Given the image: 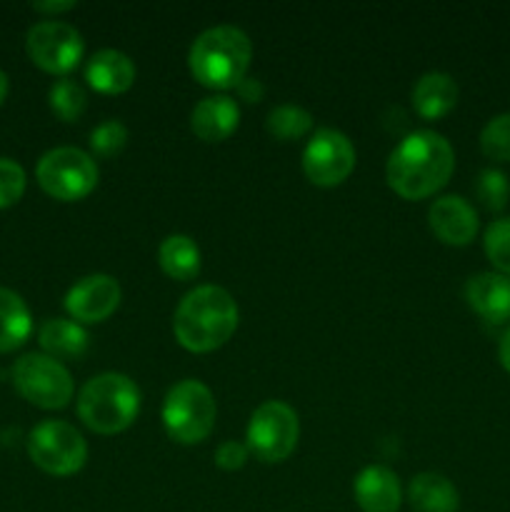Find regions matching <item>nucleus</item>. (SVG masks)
Returning a JSON list of instances; mask_svg holds the SVG:
<instances>
[{
  "label": "nucleus",
  "instance_id": "obj_15",
  "mask_svg": "<svg viewBox=\"0 0 510 512\" xmlns=\"http://www.w3.org/2000/svg\"><path fill=\"white\" fill-rule=\"evenodd\" d=\"M465 300L488 323L510 320V278L503 273H478L465 285Z\"/></svg>",
  "mask_w": 510,
  "mask_h": 512
},
{
  "label": "nucleus",
  "instance_id": "obj_7",
  "mask_svg": "<svg viewBox=\"0 0 510 512\" xmlns=\"http://www.w3.org/2000/svg\"><path fill=\"white\" fill-rule=\"evenodd\" d=\"M13 385L30 405L43 410H60L73 398L68 368L45 353H28L15 360Z\"/></svg>",
  "mask_w": 510,
  "mask_h": 512
},
{
  "label": "nucleus",
  "instance_id": "obj_11",
  "mask_svg": "<svg viewBox=\"0 0 510 512\" xmlns=\"http://www.w3.org/2000/svg\"><path fill=\"white\" fill-rule=\"evenodd\" d=\"M355 168V148L340 130L320 128L303 150V170L310 183L333 188L340 185Z\"/></svg>",
  "mask_w": 510,
  "mask_h": 512
},
{
  "label": "nucleus",
  "instance_id": "obj_13",
  "mask_svg": "<svg viewBox=\"0 0 510 512\" xmlns=\"http://www.w3.org/2000/svg\"><path fill=\"white\" fill-rule=\"evenodd\" d=\"M428 223L435 238L445 245H468L478 233V213L460 195L438 198L428 210Z\"/></svg>",
  "mask_w": 510,
  "mask_h": 512
},
{
  "label": "nucleus",
  "instance_id": "obj_16",
  "mask_svg": "<svg viewBox=\"0 0 510 512\" xmlns=\"http://www.w3.org/2000/svg\"><path fill=\"white\" fill-rule=\"evenodd\" d=\"M240 123V108L228 95H210L193 108L190 128L205 143H220L230 138Z\"/></svg>",
  "mask_w": 510,
  "mask_h": 512
},
{
  "label": "nucleus",
  "instance_id": "obj_25",
  "mask_svg": "<svg viewBox=\"0 0 510 512\" xmlns=\"http://www.w3.org/2000/svg\"><path fill=\"white\" fill-rule=\"evenodd\" d=\"M480 148L495 163H510V113H500L480 133Z\"/></svg>",
  "mask_w": 510,
  "mask_h": 512
},
{
  "label": "nucleus",
  "instance_id": "obj_28",
  "mask_svg": "<svg viewBox=\"0 0 510 512\" xmlns=\"http://www.w3.org/2000/svg\"><path fill=\"white\" fill-rule=\"evenodd\" d=\"M128 143V128L120 120H105L90 133V150L98 158H113Z\"/></svg>",
  "mask_w": 510,
  "mask_h": 512
},
{
  "label": "nucleus",
  "instance_id": "obj_5",
  "mask_svg": "<svg viewBox=\"0 0 510 512\" xmlns=\"http://www.w3.org/2000/svg\"><path fill=\"white\" fill-rule=\"evenodd\" d=\"M215 398L200 380H180L163 400V425L183 445L203 443L215 425Z\"/></svg>",
  "mask_w": 510,
  "mask_h": 512
},
{
  "label": "nucleus",
  "instance_id": "obj_17",
  "mask_svg": "<svg viewBox=\"0 0 510 512\" xmlns=\"http://www.w3.org/2000/svg\"><path fill=\"white\" fill-rule=\"evenodd\" d=\"M85 78H88L90 88H95L98 93L118 95L135 83V65L120 50L105 48L88 60Z\"/></svg>",
  "mask_w": 510,
  "mask_h": 512
},
{
  "label": "nucleus",
  "instance_id": "obj_31",
  "mask_svg": "<svg viewBox=\"0 0 510 512\" xmlns=\"http://www.w3.org/2000/svg\"><path fill=\"white\" fill-rule=\"evenodd\" d=\"M235 90H238V95L245 100V103H258V100L263 98V93H265L263 83H260V80H255V78H243Z\"/></svg>",
  "mask_w": 510,
  "mask_h": 512
},
{
  "label": "nucleus",
  "instance_id": "obj_27",
  "mask_svg": "<svg viewBox=\"0 0 510 512\" xmlns=\"http://www.w3.org/2000/svg\"><path fill=\"white\" fill-rule=\"evenodd\" d=\"M475 193H478V200L488 210L498 213L508 205L510 198V180L508 175L500 173V170L488 168L478 175V183H475Z\"/></svg>",
  "mask_w": 510,
  "mask_h": 512
},
{
  "label": "nucleus",
  "instance_id": "obj_21",
  "mask_svg": "<svg viewBox=\"0 0 510 512\" xmlns=\"http://www.w3.org/2000/svg\"><path fill=\"white\" fill-rule=\"evenodd\" d=\"M40 348L50 358H80L88 350V333L75 320L50 318L45 320L38 333Z\"/></svg>",
  "mask_w": 510,
  "mask_h": 512
},
{
  "label": "nucleus",
  "instance_id": "obj_12",
  "mask_svg": "<svg viewBox=\"0 0 510 512\" xmlns=\"http://www.w3.org/2000/svg\"><path fill=\"white\" fill-rule=\"evenodd\" d=\"M120 285L113 275L95 273L80 278L65 295V310L75 323H103L118 310Z\"/></svg>",
  "mask_w": 510,
  "mask_h": 512
},
{
  "label": "nucleus",
  "instance_id": "obj_4",
  "mask_svg": "<svg viewBox=\"0 0 510 512\" xmlns=\"http://www.w3.org/2000/svg\"><path fill=\"white\" fill-rule=\"evenodd\" d=\"M140 413V388L123 373L90 378L78 395V415L93 433L115 435L135 423Z\"/></svg>",
  "mask_w": 510,
  "mask_h": 512
},
{
  "label": "nucleus",
  "instance_id": "obj_20",
  "mask_svg": "<svg viewBox=\"0 0 510 512\" xmlns=\"http://www.w3.org/2000/svg\"><path fill=\"white\" fill-rule=\"evenodd\" d=\"M33 333V318L15 290L0 288V353H13Z\"/></svg>",
  "mask_w": 510,
  "mask_h": 512
},
{
  "label": "nucleus",
  "instance_id": "obj_22",
  "mask_svg": "<svg viewBox=\"0 0 510 512\" xmlns=\"http://www.w3.org/2000/svg\"><path fill=\"white\" fill-rule=\"evenodd\" d=\"M160 268L173 280H193L200 273V248L188 235H168L158 248Z\"/></svg>",
  "mask_w": 510,
  "mask_h": 512
},
{
  "label": "nucleus",
  "instance_id": "obj_2",
  "mask_svg": "<svg viewBox=\"0 0 510 512\" xmlns=\"http://www.w3.org/2000/svg\"><path fill=\"white\" fill-rule=\"evenodd\" d=\"M238 328V305L233 295L218 285H200L180 300L173 318L178 343L190 353H210L220 348Z\"/></svg>",
  "mask_w": 510,
  "mask_h": 512
},
{
  "label": "nucleus",
  "instance_id": "obj_10",
  "mask_svg": "<svg viewBox=\"0 0 510 512\" xmlns=\"http://www.w3.org/2000/svg\"><path fill=\"white\" fill-rule=\"evenodd\" d=\"M30 60L40 70L53 75H65L83 58V38L73 25L63 20H40L28 30L25 38Z\"/></svg>",
  "mask_w": 510,
  "mask_h": 512
},
{
  "label": "nucleus",
  "instance_id": "obj_30",
  "mask_svg": "<svg viewBox=\"0 0 510 512\" xmlns=\"http://www.w3.org/2000/svg\"><path fill=\"white\" fill-rule=\"evenodd\" d=\"M248 445L238 443V440H225L218 450H215V465L223 470H240L248 460Z\"/></svg>",
  "mask_w": 510,
  "mask_h": 512
},
{
  "label": "nucleus",
  "instance_id": "obj_23",
  "mask_svg": "<svg viewBox=\"0 0 510 512\" xmlns=\"http://www.w3.org/2000/svg\"><path fill=\"white\" fill-rule=\"evenodd\" d=\"M50 110L58 115L65 123H75L80 115L85 113V105H88V95H85L83 85L75 83L73 78H60L50 85Z\"/></svg>",
  "mask_w": 510,
  "mask_h": 512
},
{
  "label": "nucleus",
  "instance_id": "obj_33",
  "mask_svg": "<svg viewBox=\"0 0 510 512\" xmlns=\"http://www.w3.org/2000/svg\"><path fill=\"white\" fill-rule=\"evenodd\" d=\"M498 358H500V365H503V368L508 370V375H510V328L505 330V335H503V338H500Z\"/></svg>",
  "mask_w": 510,
  "mask_h": 512
},
{
  "label": "nucleus",
  "instance_id": "obj_8",
  "mask_svg": "<svg viewBox=\"0 0 510 512\" xmlns=\"http://www.w3.org/2000/svg\"><path fill=\"white\" fill-rule=\"evenodd\" d=\"M38 185L55 200H80L98 185V165L80 148L48 150L35 168Z\"/></svg>",
  "mask_w": 510,
  "mask_h": 512
},
{
  "label": "nucleus",
  "instance_id": "obj_1",
  "mask_svg": "<svg viewBox=\"0 0 510 512\" xmlns=\"http://www.w3.org/2000/svg\"><path fill=\"white\" fill-rule=\"evenodd\" d=\"M455 153L448 140L433 130H415L400 140L388 158V185L405 200L435 195L450 180Z\"/></svg>",
  "mask_w": 510,
  "mask_h": 512
},
{
  "label": "nucleus",
  "instance_id": "obj_34",
  "mask_svg": "<svg viewBox=\"0 0 510 512\" xmlns=\"http://www.w3.org/2000/svg\"><path fill=\"white\" fill-rule=\"evenodd\" d=\"M5 98H8V75L5 70H0V105L5 103Z\"/></svg>",
  "mask_w": 510,
  "mask_h": 512
},
{
  "label": "nucleus",
  "instance_id": "obj_9",
  "mask_svg": "<svg viewBox=\"0 0 510 512\" xmlns=\"http://www.w3.org/2000/svg\"><path fill=\"white\" fill-rule=\"evenodd\" d=\"M298 413L280 400H268L250 415L248 450L263 463H283L298 445Z\"/></svg>",
  "mask_w": 510,
  "mask_h": 512
},
{
  "label": "nucleus",
  "instance_id": "obj_19",
  "mask_svg": "<svg viewBox=\"0 0 510 512\" xmlns=\"http://www.w3.org/2000/svg\"><path fill=\"white\" fill-rule=\"evenodd\" d=\"M458 103V83L448 73H425L413 88V105L420 118L438 120Z\"/></svg>",
  "mask_w": 510,
  "mask_h": 512
},
{
  "label": "nucleus",
  "instance_id": "obj_14",
  "mask_svg": "<svg viewBox=\"0 0 510 512\" xmlns=\"http://www.w3.org/2000/svg\"><path fill=\"white\" fill-rule=\"evenodd\" d=\"M355 503L363 512H398L403 503L398 475L383 465H368L353 483Z\"/></svg>",
  "mask_w": 510,
  "mask_h": 512
},
{
  "label": "nucleus",
  "instance_id": "obj_26",
  "mask_svg": "<svg viewBox=\"0 0 510 512\" xmlns=\"http://www.w3.org/2000/svg\"><path fill=\"white\" fill-rule=\"evenodd\" d=\"M485 255L503 275H510V218L493 220L485 228Z\"/></svg>",
  "mask_w": 510,
  "mask_h": 512
},
{
  "label": "nucleus",
  "instance_id": "obj_29",
  "mask_svg": "<svg viewBox=\"0 0 510 512\" xmlns=\"http://www.w3.org/2000/svg\"><path fill=\"white\" fill-rule=\"evenodd\" d=\"M25 193L23 165L10 158H0V210L18 203Z\"/></svg>",
  "mask_w": 510,
  "mask_h": 512
},
{
  "label": "nucleus",
  "instance_id": "obj_32",
  "mask_svg": "<svg viewBox=\"0 0 510 512\" xmlns=\"http://www.w3.org/2000/svg\"><path fill=\"white\" fill-rule=\"evenodd\" d=\"M73 8H75V0H45V3H33L35 13H45V15L68 13V10Z\"/></svg>",
  "mask_w": 510,
  "mask_h": 512
},
{
  "label": "nucleus",
  "instance_id": "obj_18",
  "mask_svg": "<svg viewBox=\"0 0 510 512\" xmlns=\"http://www.w3.org/2000/svg\"><path fill=\"white\" fill-rule=\"evenodd\" d=\"M408 503L415 512H458L460 495L440 473H420L408 485Z\"/></svg>",
  "mask_w": 510,
  "mask_h": 512
},
{
  "label": "nucleus",
  "instance_id": "obj_6",
  "mask_svg": "<svg viewBox=\"0 0 510 512\" xmlns=\"http://www.w3.org/2000/svg\"><path fill=\"white\" fill-rule=\"evenodd\" d=\"M28 455L43 473L68 478L85 465L88 445L75 425L65 420H43L30 430Z\"/></svg>",
  "mask_w": 510,
  "mask_h": 512
},
{
  "label": "nucleus",
  "instance_id": "obj_3",
  "mask_svg": "<svg viewBox=\"0 0 510 512\" xmlns=\"http://www.w3.org/2000/svg\"><path fill=\"white\" fill-rule=\"evenodd\" d=\"M253 45L250 38L235 25H215L200 33L190 45L188 65L195 80L205 88L228 90L238 88L248 73Z\"/></svg>",
  "mask_w": 510,
  "mask_h": 512
},
{
  "label": "nucleus",
  "instance_id": "obj_24",
  "mask_svg": "<svg viewBox=\"0 0 510 512\" xmlns=\"http://www.w3.org/2000/svg\"><path fill=\"white\" fill-rule=\"evenodd\" d=\"M268 130L278 140H298L313 128V115L300 105H278L268 113Z\"/></svg>",
  "mask_w": 510,
  "mask_h": 512
}]
</instances>
